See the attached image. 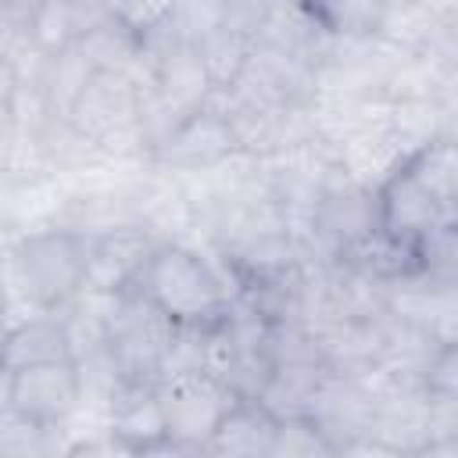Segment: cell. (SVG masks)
<instances>
[{
	"label": "cell",
	"mask_w": 458,
	"mask_h": 458,
	"mask_svg": "<svg viewBox=\"0 0 458 458\" xmlns=\"http://www.w3.org/2000/svg\"><path fill=\"white\" fill-rule=\"evenodd\" d=\"M372 190L379 229L394 240L419 243L422 236L454 225L458 157L451 132H437L401 154Z\"/></svg>",
	"instance_id": "6da1fadb"
},
{
	"label": "cell",
	"mask_w": 458,
	"mask_h": 458,
	"mask_svg": "<svg viewBox=\"0 0 458 458\" xmlns=\"http://www.w3.org/2000/svg\"><path fill=\"white\" fill-rule=\"evenodd\" d=\"M18 64L14 57L0 54V122H11V111H14V100H18Z\"/></svg>",
	"instance_id": "5bb4252c"
},
{
	"label": "cell",
	"mask_w": 458,
	"mask_h": 458,
	"mask_svg": "<svg viewBox=\"0 0 458 458\" xmlns=\"http://www.w3.org/2000/svg\"><path fill=\"white\" fill-rule=\"evenodd\" d=\"M14 268L25 297L39 311H61L86 290L89 236L79 229H39L18 240Z\"/></svg>",
	"instance_id": "3957f363"
},
{
	"label": "cell",
	"mask_w": 458,
	"mask_h": 458,
	"mask_svg": "<svg viewBox=\"0 0 458 458\" xmlns=\"http://www.w3.org/2000/svg\"><path fill=\"white\" fill-rule=\"evenodd\" d=\"M7 311H11V297H7V286H4V279H0V336L7 333Z\"/></svg>",
	"instance_id": "e0dca14e"
},
{
	"label": "cell",
	"mask_w": 458,
	"mask_h": 458,
	"mask_svg": "<svg viewBox=\"0 0 458 458\" xmlns=\"http://www.w3.org/2000/svg\"><path fill=\"white\" fill-rule=\"evenodd\" d=\"M240 140L225 111L211 107V100L186 118L175 122V129L154 147V157L161 165H179V168H208L218 165L222 157L236 154Z\"/></svg>",
	"instance_id": "52a82bcc"
},
{
	"label": "cell",
	"mask_w": 458,
	"mask_h": 458,
	"mask_svg": "<svg viewBox=\"0 0 458 458\" xmlns=\"http://www.w3.org/2000/svg\"><path fill=\"white\" fill-rule=\"evenodd\" d=\"M283 454H336L329 433L318 426V419H311L308 411L297 415H276V433H272V454L268 458H283Z\"/></svg>",
	"instance_id": "7c38bea8"
},
{
	"label": "cell",
	"mask_w": 458,
	"mask_h": 458,
	"mask_svg": "<svg viewBox=\"0 0 458 458\" xmlns=\"http://www.w3.org/2000/svg\"><path fill=\"white\" fill-rule=\"evenodd\" d=\"M129 290L147 297L172 326L190 329H215L236 308V286L200 250L168 240L154 243Z\"/></svg>",
	"instance_id": "7a4b0ae2"
},
{
	"label": "cell",
	"mask_w": 458,
	"mask_h": 458,
	"mask_svg": "<svg viewBox=\"0 0 458 458\" xmlns=\"http://www.w3.org/2000/svg\"><path fill=\"white\" fill-rule=\"evenodd\" d=\"M154 236L140 225H118L104 236H89V276L86 290L93 293H122L136 283L147 254L154 250Z\"/></svg>",
	"instance_id": "ba28073f"
},
{
	"label": "cell",
	"mask_w": 458,
	"mask_h": 458,
	"mask_svg": "<svg viewBox=\"0 0 458 458\" xmlns=\"http://www.w3.org/2000/svg\"><path fill=\"white\" fill-rule=\"evenodd\" d=\"M143 89L125 72H89L79 97L72 100L64 122L93 143H107L111 136L136 129Z\"/></svg>",
	"instance_id": "5b68a950"
},
{
	"label": "cell",
	"mask_w": 458,
	"mask_h": 458,
	"mask_svg": "<svg viewBox=\"0 0 458 458\" xmlns=\"http://www.w3.org/2000/svg\"><path fill=\"white\" fill-rule=\"evenodd\" d=\"M57 433L61 429L43 426V422L21 415L18 408H11V411L0 415V454H11V458L47 454V451H54V437Z\"/></svg>",
	"instance_id": "4fadbf2b"
},
{
	"label": "cell",
	"mask_w": 458,
	"mask_h": 458,
	"mask_svg": "<svg viewBox=\"0 0 458 458\" xmlns=\"http://www.w3.org/2000/svg\"><path fill=\"white\" fill-rule=\"evenodd\" d=\"M7 7H11V0H0V14H4V11H7Z\"/></svg>",
	"instance_id": "ac0fdd59"
},
{
	"label": "cell",
	"mask_w": 458,
	"mask_h": 458,
	"mask_svg": "<svg viewBox=\"0 0 458 458\" xmlns=\"http://www.w3.org/2000/svg\"><path fill=\"white\" fill-rule=\"evenodd\" d=\"M14 408L43 426L68 429L82 408V372L75 358H50L14 369Z\"/></svg>",
	"instance_id": "8992f818"
},
{
	"label": "cell",
	"mask_w": 458,
	"mask_h": 458,
	"mask_svg": "<svg viewBox=\"0 0 458 458\" xmlns=\"http://www.w3.org/2000/svg\"><path fill=\"white\" fill-rule=\"evenodd\" d=\"M276 415L258 397H233L222 411L204 454H240V458H268L272 454Z\"/></svg>",
	"instance_id": "30bf717a"
},
{
	"label": "cell",
	"mask_w": 458,
	"mask_h": 458,
	"mask_svg": "<svg viewBox=\"0 0 458 458\" xmlns=\"http://www.w3.org/2000/svg\"><path fill=\"white\" fill-rule=\"evenodd\" d=\"M165 440L172 454H204L222 411L233 404V390L215 372H186L157 383Z\"/></svg>",
	"instance_id": "277c9868"
},
{
	"label": "cell",
	"mask_w": 458,
	"mask_h": 458,
	"mask_svg": "<svg viewBox=\"0 0 458 458\" xmlns=\"http://www.w3.org/2000/svg\"><path fill=\"white\" fill-rule=\"evenodd\" d=\"M50 358H75L68 322L61 311H39L36 318L7 326V333L0 336V361H7L11 369Z\"/></svg>",
	"instance_id": "8fae6325"
},
{
	"label": "cell",
	"mask_w": 458,
	"mask_h": 458,
	"mask_svg": "<svg viewBox=\"0 0 458 458\" xmlns=\"http://www.w3.org/2000/svg\"><path fill=\"white\" fill-rule=\"evenodd\" d=\"M14 408V369L0 361V415Z\"/></svg>",
	"instance_id": "2e32d148"
},
{
	"label": "cell",
	"mask_w": 458,
	"mask_h": 458,
	"mask_svg": "<svg viewBox=\"0 0 458 458\" xmlns=\"http://www.w3.org/2000/svg\"><path fill=\"white\" fill-rule=\"evenodd\" d=\"M111 11L104 0H32L29 4V47L43 57L72 50Z\"/></svg>",
	"instance_id": "9c48e42d"
},
{
	"label": "cell",
	"mask_w": 458,
	"mask_h": 458,
	"mask_svg": "<svg viewBox=\"0 0 458 458\" xmlns=\"http://www.w3.org/2000/svg\"><path fill=\"white\" fill-rule=\"evenodd\" d=\"M411 4H415V7H422L429 18L454 25V11H458V0H411Z\"/></svg>",
	"instance_id": "9a60e30c"
}]
</instances>
